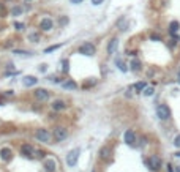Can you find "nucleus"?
<instances>
[{"label":"nucleus","mask_w":180,"mask_h":172,"mask_svg":"<svg viewBox=\"0 0 180 172\" xmlns=\"http://www.w3.org/2000/svg\"><path fill=\"white\" fill-rule=\"evenodd\" d=\"M157 115L161 120H168V118H171V109L166 104H158L157 106Z\"/></svg>","instance_id":"nucleus-1"},{"label":"nucleus","mask_w":180,"mask_h":172,"mask_svg":"<svg viewBox=\"0 0 180 172\" xmlns=\"http://www.w3.org/2000/svg\"><path fill=\"white\" fill-rule=\"evenodd\" d=\"M35 137L40 141V142H44V144H48L49 141H51V133L48 129H44V128H40L36 133H35Z\"/></svg>","instance_id":"nucleus-2"},{"label":"nucleus","mask_w":180,"mask_h":172,"mask_svg":"<svg viewBox=\"0 0 180 172\" xmlns=\"http://www.w3.org/2000/svg\"><path fill=\"white\" fill-rule=\"evenodd\" d=\"M161 158H158L157 155H153V156H150L149 160H147V166L152 169V170H160L161 169Z\"/></svg>","instance_id":"nucleus-3"},{"label":"nucleus","mask_w":180,"mask_h":172,"mask_svg":"<svg viewBox=\"0 0 180 172\" xmlns=\"http://www.w3.org/2000/svg\"><path fill=\"white\" fill-rule=\"evenodd\" d=\"M79 52H81V54H84V55L92 57V55H95V46L92 43H84V44H81Z\"/></svg>","instance_id":"nucleus-4"},{"label":"nucleus","mask_w":180,"mask_h":172,"mask_svg":"<svg viewBox=\"0 0 180 172\" xmlns=\"http://www.w3.org/2000/svg\"><path fill=\"white\" fill-rule=\"evenodd\" d=\"M68 137V131L65 129V128H55L54 129V139L57 141V142H62V141H65Z\"/></svg>","instance_id":"nucleus-5"},{"label":"nucleus","mask_w":180,"mask_h":172,"mask_svg":"<svg viewBox=\"0 0 180 172\" xmlns=\"http://www.w3.org/2000/svg\"><path fill=\"white\" fill-rule=\"evenodd\" d=\"M77 158H79V150H73V152H70V153L66 155V164L70 166V167L76 166V164H77Z\"/></svg>","instance_id":"nucleus-6"},{"label":"nucleus","mask_w":180,"mask_h":172,"mask_svg":"<svg viewBox=\"0 0 180 172\" xmlns=\"http://www.w3.org/2000/svg\"><path fill=\"white\" fill-rule=\"evenodd\" d=\"M35 98L40 101H48L49 100V92L46 88H35Z\"/></svg>","instance_id":"nucleus-7"},{"label":"nucleus","mask_w":180,"mask_h":172,"mask_svg":"<svg viewBox=\"0 0 180 172\" xmlns=\"http://www.w3.org/2000/svg\"><path fill=\"white\" fill-rule=\"evenodd\" d=\"M123 139H125V142L128 145H133L136 142V134H134V131L133 129H127L125 131V134H123Z\"/></svg>","instance_id":"nucleus-8"},{"label":"nucleus","mask_w":180,"mask_h":172,"mask_svg":"<svg viewBox=\"0 0 180 172\" xmlns=\"http://www.w3.org/2000/svg\"><path fill=\"white\" fill-rule=\"evenodd\" d=\"M40 29L43 30V32H49L52 29V21L49 18H44V19H41L40 22Z\"/></svg>","instance_id":"nucleus-9"},{"label":"nucleus","mask_w":180,"mask_h":172,"mask_svg":"<svg viewBox=\"0 0 180 172\" xmlns=\"http://www.w3.org/2000/svg\"><path fill=\"white\" fill-rule=\"evenodd\" d=\"M36 82H38V79H36L35 76H24V77H22V84H24L25 87H33Z\"/></svg>","instance_id":"nucleus-10"},{"label":"nucleus","mask_w":180,"mask_h":172,"mask_svg":"<svg viewBox=\"0 0 180 172\" xmlns=\"http://www.w3.org/2000/svg\"><path fill=\"white\" fill-rule=\"evenodd\" d=\"M117 46H119V39L117 38H112L107 43V54H114V52L117 51Z\"/></svg>","instance_id":"nucleus-11"},{"label":"nucleus","mask_w":180,"mask_h":172,"mask_svg":"<svg viewBox=\"0 0 180 172\" xmlns=\"http://www.w3.org/2000/svg\"><path fill=\"white\" fill-rule=\"evenodd\" d=\"M21 152H22L24 155H27V156H35V155L38 153V152H36V150L32 147V145H27V144H25V145H22Z\"/></svg>","instance_id":"nucleus-12"},{"label":"nucleus","mask_w":180,"mask_h":172,"mask_svg":"<svg viewBox=\"0 0 180 172\" xmlns=\"http://www.w3.org/2000/svg\"><path fill=\"white\" fill-rule=\"evenodd\" d=\"M11 156H13V153H11V150H10L8 147H5V149L0 150V158H2L3 161H10Z\"/></svg>","instance_id":"nucleus-13"},{"label":"nucleus","mask_w":180,"mask_h":172,"mask_svg":"<svg viewBox=\"0 0 180 172\" xmlns=\"http://www.w3.org/2000/svg\"><path fill=\"white\" fill-rule=\"evenodd\" d=\"M98 155H100V158H101V160H109V158H111V155H112V153H111V149H109V147H101Z\"/></svg>","instance_id":"nucleus-14"},{"label":"nucleus","mask_w":180,"mask_h":172,"mask_svg":"<svg viewBox=\"0 0 180 172\" xmlns=\"http://www.w3.org/2000/svg\"><path fill=\"white\" fill-rule=\"evenodd\" d=\"M44 169H46V172H54L55 170V161L51 160V158H48V160L44 161Z\"/></svg>","instance_id":"nucleus-15"},{"label":"nucleus","mask_w":180,"mask_h":172,"mask_svg":"<svg viewBox=\"0 0 180 172\" xmlns=\"http://www.w3.org/2000/svg\"><path fill=\"white\" fill-rule=\"evenodd\" d=\"M52 109H54V111H63V109H65V103H63L62 100H55V101L52 103Z\"/></svg>","instance_id":"nucleus-16"},{"label":"nucleus","mask_w":180,"mask_h":172,"mask_svg":"<svg viewBox=\"0 0 180 172\" xmlns=\"http://www.w3.org/2000/svg\"><path fill=\"white\" fill-rule=\"evenodd\" d=\"M62 87H63V88H68V90H74V88L77 87V84L73 81V79H70V81H65V82L62 84Z\"/></svg>","instance_id":"nucleus-17"},{"label":"nucleus","mask_w":180,"mask_h":172,"mask_svg":"<svg viewBox=\"0 0 180 172\" xmlns=\"http://www.w3.org/2000/svg\"><path fill=\"white\" fill-rule=\"evenodd\" d=\"M178 27H180V24H178L177 21H172V22L169 24V32H171V35H175L177 30H178Z\"/></svg>","instance_id":"nucleus-18"},{"label":"nucleus","mask_w":180,"mask_h":172,"mask_svg":"<svg viewBox=\"0 0 180 172\" xmlns=\"http://www.w3.org/2000/svg\"><path fill=\"white\" fill-rule=\"evenodd\" d=\"M131 70L133 71H139L141 70V62L139 60H133L131 62Z\"/></svg>","instance_id":"nucleus-19"},{"label":"nucleus","mask_w":180,"mask_h":172,"mask_svg":"<svg viewBox=\"0 0 180 172\" xmlns=\"http://www.w3.org/2000/svg\"><path fill=\"white\" fill-rule=\"evenodd\" d=\"M11 14H13V16H21V14H22V8L15 6V8L11 10Z\"/></svg>","instance_id":"nucleus-20"},{"label":"nucleus","mask_w":180,"mask_h":172,"mask_svg":"<svg viewBox=\"0 0 180 172\" xmlns=\"http://www.w3.org/2000/svg\"><path fill=\"white\" fill-rule=\"evenodd\" d=\"M115 63H117V67H119V70H120V71H123V73H125V71L128 70V68H127V65H125V63H123L122 60H117Z\"/></svg>","instance_id":"nucleus-21"},{"label":"nucleus","mask_w":180,"mask_h":172,"mask_svg":"<svg viewBox=\"0 0 180 172\" xmlns=\"http://www.w3.org/2000/svg\"><path fill=\"white\" fill-rule=\"evenodd\" d=\"M134 88H136L137 92H141V90H145L147 87H145V82H137V84L134 85Z\"/></svg>","instance_id":"nucleus-22"},{"label":"nucleus","mask_w":180,"mask_h":172,"mask_svg":"<svg viewBox=\"0 0 180 172\" xmlns=\"http://www.w3.org/2000/svg\"><path fill=\"white\" fill-rule=\"evenodd\" d=\"M142 93H144L145 96H152V95H153V87H147V88L142 92Z\"/></svg>","instance_id":"nucleus-23"},{"label":"nucleus","mask_w":180,"mask_h":172,"mask_svg":"<svg viewBox=\"0 0 180 172\" xmlns=\"http://www.w3.org/2000/svg\"><path fill=\"white\" fill-rule=\"evenodd\" d=\"M3 16H6V8L3 3H0V18H3Z\"/></svg>","instance_id":"nucleus-24"},{"label":"nucleus","mask_w":180,"mask_h":172,"mask_svg":"<svg viewBox=\"0 0 180 172\" xmlns=\"http://www.w3.org/2000/svg\"><path fill=\"white\" fill-rule=\"evenodd\" d=\"M62 65H63V71H65V73H68V70H70V67H68V65H70V63H68V60H66V59H63V60H62Z\"/></svg>","instance_id":"nucleus-25"},{"label":"nucleus","mask_w":180,"mask_h":172,"mask_svg":"<svg viewBox=\"0 0 180 172\" xmlns=\"http://www.w3.org/2000/svg\"><path fill=\"white\" fill-rule=\"evenodd\" d=\"M29 38H30V41H33V43H38V39H40V35H38V33H32V35H30Z\"/></svg>","instance_id":"nucleus-26"},{"label":"nucleus","mask_w":180,"mask_h":172,"mask_svg":"<svg viewBox=\"0 0 180 172\" xmlns=\"http://www.w3.org/2000/svg\"><path fill=\"white\" fill-rule=\"evenodd\" d=\"M15 54H19V55H30L32 52H29V51H15Z\"/></svg>","instance_id":"nucleus-27"},{"label":"nucleus","mask_w":180,"mask_h":172,"mask_svg":"<svg viewBox=\"0 0 180 172\" xmlns=\"http://www.w3.org/2000/svg\"><path fill=\"white\" fill-rule=\"evenodd\" d=\"M57 47H60V44H55V46H51V47H48L44 52H46V54H49V52H52V51H55V49H57Z\"/></svg>","instance_id":"nucleus-28"},{"label":"nucleus","mask_w":180,"mask_h":172,"mask_svg":"<svg viewBox=\"0 0 180 172\" xmlns=\"http://www.w3.org/2000/svg\"><path fill=\"white\" fill-rule=\"evenodd\" d=\"M174 145L180 149V134H178V136H175V139H174Z\"/></svg>","instance_id":"nucleus-29"},{"label":"nucleus","mask_w":180,"mask_h":172,"mask_svg":"<svg viewBox=\"0 0 180 172\" xmlns=\"http://www.w3.org/2000/svg\"><path fill=\"white\" fill-rule=\"evenodd\" d=\"M15 27H16V30H24V24H21V22H15Z\"/></svg>","instance_id":"nucleus-30"},{"label":"nucleus","mask_w":180,"mask_h":172,"mask_svg":"<svg viewBox=\"0 0 180 172\" xmlns=\"http://www.w3.org/2000/svg\"><path fill=\"white\" fill-rule=\"evenodd\" d=\"M59 24H60V25H66V24H68V18L63 16L62 19H59Z\"/></svg>","instance_id":"nucleus-31"},{"label":"nucleus","mask_w":180,"mask_h":172,"mask_svg":"<svg viewBox=\"0 0 180 172\" xmlns=\"http://www.w3.org/2000/svg\"><path fill=\"white\" fill-rule=\"evenodd\" d=\"M103 2H104V0H92V3H93V5H101Z\"/></svg>","instance_id":"nucleus-32"},{"label":"nucleus","mask_w":180,"mask_h":172,"mask_svg":"<svg viewBox=\"0 0 180 172\" xmlns=\"http://www.w3.org/2000/svg\"><path fill=\"white\" fill-rule=\"evenodd\" d=\"M71 3H74V5H79V3H82V0H70Z\"/></svg>","instance_id":"nucleus-33"},{"label":"nucleus","mask_w":180,"mask_h":172,"mask_svg":"<svg viewBox=\"0 0 180 172\" xmlns=\"http://www.w3.org/2000/svg\"><path fill=\"white\" fill-rule=\"evenodd\" d=\"M36 156H38V158H43V156H44V153H43V152H38V153H36Z\"/></svg>","instance_id":"nucleus-34"},{"label":"nucleus","mask_w":180,"mask_h":172,"mask_svg":"<svg viewBox=\"0 0 180 172\" xmlns=\"http://www.w3.org/2000/svg\"><path fill=\"white\" fill-rule=\"evenodd\" d=\"M177 81L180 82V73H178V76H177Z\"/></svg>","instance_id":"nucleus-35"},{"label":"nucleus","mask_w":180,"mask_h":172,"mask_svg":"<svg viewBox=\"0 0 180 172\" xmlns=\"http://www.w3.org/2000/svg\"><path fill=\"white\" fill-rule=\"evenodd\" d=\"M175 156H178V158H180V152H177V153H175Z\"/></svg>","instance_id":"nucleus-36"},{"label":"nucleus","mask_w":180,"mask_h":172,"mask_svg":"<svg viewBox=\"0 0 180 172\" xmlns=\"http://www.w3.org/2000/svg\"><path fill=\"white\" fill-rule=\"evenodd\" d=\"M177 172H180V167H177Z\"/></svg>","instance_id":"nucleus-37"},{"label":"nucleus","mask_w":180,"mask_h":172,"mask_svg":"<svg viewBox=\"0 0 180 172\" xmlns=\"http://www.w3.org/2000/svg\"><path fill=\"white\" fill-rule=\"evenodd\" d=\"M25 2H32V0H25Z\"/></svg>","instance_id":"nucleus-38"}]
</instances>
